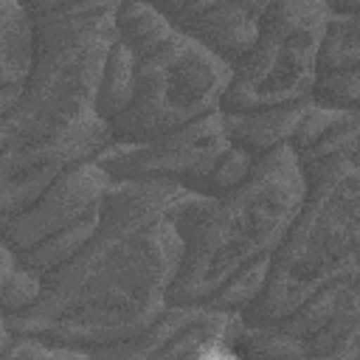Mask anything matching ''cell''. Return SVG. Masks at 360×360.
<instances>
[{
    "instance_id": "3",
    "label": "cell",
    "mask_w": 360,
    "mask_h": 360,
    "mask_svg": "<svg viewBox=\"0 0 360 360\" xmlns=\"http://www.w3.org/2000/svg\"><path fill=\"white\" fill-rule=\"evenodd\" d=\"M307 197V177L290 146L253 163L225 194H183L172 208L183 253L169 304H208L239 270L270 259Z\"/></svg>"
},
{
    "instance_id": "22",
    "label": "cell",
    "mask_w": 360,
    "mask_h": 360,
    "mask_svg": "<svg viewBox=\"0 0 360 360\" xmlns=\"http://www.w3.org/2000/svg\"><path fill=\"white\" fill-rule=\"evenodd\" d=\"M28 6L31 14H42V11H53L59 6H68V3H76V0H22Z\"/></svg>"
},
{
    "instance_id": "17",
    "label": "cell",
    "mask_w": 360,
    "mask_h": 360,
    "mask_svg": "<svg viewBox=\"0 0 360 360\" xmlns=\"http://www.w3.org/2000/svg\"><path fill=\"white\" fill-rule=\"evenodd\" d=\"M270 262H273V256H270V259H262V262H256V264H250V267H245V270H239L236 276H231V278L211 295L208 307H217V309H228V312H239V315H242V312L262 295V290H264V284H267Z\"/></svg>"
},
{
    "instance_id": "20",
    "label": "cell",
    "mask_w": 360,
    "mask_h": 360,
    "mask_svg": "<svg viewBox=\"0 0 360 360\" xmlns=\"http://www.w3.org/2000/svg\"><path fill=\"white\" fill-rule=\"evenodd\" d=\"M217 3H219V0H163V3L158 6V11H163L166 20H169L174 28L186 31L194 20H200V17H202L205 11H211Z\"/></svg>"
},
{
    "instance_id": "15",
    "label": "cell",
    "mask_w": 360,
    "mask_h": 360,
    "mask_svg": "<svg viewBox=\"0 0 360 360\" xmlns=\"http://www.w3.org/2000/svg\"><path fill=\"white\" fill-rule=\"evenodd\" d=\"M132 93H135L132 51L118 34L115 45L110 48V56H107V65H104V76H101V87H98V101H96L98 115L110 124L112 118H118L132 104Z\"/></svg>"
},
{
    "instance_id": "6",
    "label": "cell",
    "mask_w": 360,
    "mask_h": 360,
    "mask_svg": "<svg viewBox=\"0 0 360 360\" xmlns=\"http://www.w3.org/2000/svg\"><path fill=\"white\" fill-rule=\"evenodd\" d=\"M329 20L321 0H276L262 17L253 48L233 65L222 110H264L312 98Z\"/></svg>"
},
{
    "instance_id": "4",
    "label": "cell",
    "mask_w": 360,
    "mask_h": 360,
    "mask_svg": "<svg viewBox=\"0 0 360 360\" xmlns=\"http://www.w3.org/2000/svg\"><path fill=\"white\" fill-rule=\"evenodd\" d=\"M118 34L132 51L135 93L132 104L110 121L112 141H152L222 110L233 68L174 28L163 11L141 0H124L118 8Z\"/></svg>"
},
{
    "instance_id": "14",
    "label": "cell",
    "mask_w": 360,
    "mask_h": 360,
    "mask_svg": "<svg viewBox=\"0 0 360 360\" xmlns=\"http://www.w3.org/2000/svg\"><path fill=\"white\" fill-rule=\"evenodd\" d=\"M309 101L312 98L281 104V107H264V110H239V112H225L222 110L228 138L248 158L262 160L264 155L290 143V138L295 135Z\"/></svg>"
},
{
    "instance_id": "18",
    "label": "cell",
    "mask_w": 360,
    "mask_h": 360,
    "mask_svg": "<svg viewBox=\"0 0 360 360\" xmlns=\"http://www.w3.org/2000/svg\"><path fill=\"white\" fill-rule=\"evenodd\" d=\"M354 65H360V11L329 20L321 70H338V68H354Z\"/></svg>"
},
{
    "instance_id": "13",
    "label": "cell",
    "mask_w": 360,
    "mask_h": 360,
    "mask_svg": "<svg viewBox=\"0 0 360 360\" xmlns=\"http://www.w3.org/2000/svg\"><path fill=\"white\" fill-rule=\"evenodd\" d=\"M37 56L34 14L22 0H0V115L22 98Z\"/></svg>"
},
{
    "instance_id": "2",
    "label": "cell",
    "mask_w": 360,
    "mask_h": 360,
    "mask_svg": "<svg viewBox=\"0 0 360 360\" xmlns=\"http://www.w3.org/2000/svg\"><path fill=\"white\" fill-rule=\"evenodd\" d=\"M121 6L124 0H76L34 14V70L22 98L0 115V169L14 186L39 194L112 143L96 101Z\"/></svg>"
},
{
    "instance_id": "9",
    "label": "cell",
    "mask_w": 360,
    "mask_h": 360,
    "mask_svg": "<svg viewBox=\"0 0 360 360\" xmlns=\"http://www.w3.org/2000/svg\"><path fill=\"white\" fill-rule=\"evenodd\" d=\"M242 315L208 304H166V309L141 335L107 346L93 357L101 360H163L233 354Z\"/></svg>"
},
{
    "instance_id": "7",
    "label": "cell",
    "mask_w": 360,
    "mask_h": 360,
    "mask_svg": "<svg viewBox=\"0 0 360 360\" xmlns=\"http://www.w3.org/2000/svg\"><path fill=\"white\" fill-rule=\"evenodd\" d=\"M236 357L360 360V276L323 287L292 312L245 323L233 340Z\"/></svg>"
},
{
    "instance_id": "1",
    "label": "cell",
    "mask_w": 360,
    "mask_h": 360,
    "mask_svg": "<svg viewBox=\"0 0 360 360\" xmlns=\"http://www.w3.org/2000/svg\"><path fill=\"white\" fill-rule=\"evenodd\" d=\"M183 194L172 183L112 180L96 236L42 278L34 307L0 318V326L82 357L141 335L169 304L183 253L172 208Z\"/></svg>"
},
{
    "instance_id": "19",
    "label": "cell",
    "mask_w": 360,
    "mask_h": 360,
    "mask_svg": "<svg viewBox=\"0 0 360 360\" xmlns=\"http://www.w3.org/2000/svg\"><path fill=\"white\" fill-rule=\"evenodd\" d=\"M39 357H82L73 349L53 346L34 335H20L0 326V360H39Z\"/></svg>"
},
{
    "instance_id": "8",
    "label": "cell",
    "mask_w": 360,
    "mask_h": 360,
    "mask_svg": "<svg viewBox=\"0 0 360 360\" xmlns=\"http://www.w3.org/2000/svg\"><path fill=\"white\" fill-rule=\"evenodd\" d=\"M231 149L233 143L228 138L222 110H214L152 141H112L96 160L110 180L172 183L188 194H205L214 172L231 155Z\"/></svg>"
},
{
    "instance_id": "21",
    "label": "cell",
    "mask_w": 360,
    "mask_h": 360,
    "mask_svg": "<svg viewBox=\"0 0 360 360\" xmlns=\"http://www.w3.org/2000/svg\"><path fill=\"white\" fill-rule=\"evenodd\" d=\"M332 17H349L360 11V0H321Z\"/></svg>"
},
{
    "instance_id": "11",
    "label": "cell",
    "mask_w": 360,
    "mask_h": 360,
    "mask_svg": "<svg viewBox=\"0 0 360 360\" xmlns=\"http://www.w3.org/2000/svg\"><path fill=\"white\" fill-rule=\"evenodd\" d=\"M287 146L295 152L307 180L335 163L360 169V107H335L312 98Z\"/></svg>"
},
{
    "instance_id": "5",
    "label": "cell",
    "mask_w": 360,
    "mask_h": 360,
    "mask_svg": "<svg viewBox=\"0 0 360 360\" xmlns=\"http://www.w3.org/2000/svg\"><path fill=\"white\" fill-rule=\"evenodd\" d=\"M360 276V169L335 163L307 180V197L273 253L262 295L242 312L267 323L323 287Z\"/></svg>"
},
{
    "instance_id": "16",
    "label": "cell",
    "mask_w": 360,
    "mask_h": 360,
    "mask_svg": "<svg viewBox=\"0 0 360 360\" xmlns=\"http://www.w3.org/2000/svg\"><path fill=\"white\" fill-rule=\"evenodd\" d=\"M3 264H0V318L17 315L28 307H34L42 295V276L31 273L11 248H0Z\"/></svg>"
},
{
    "instance_id": "10",
    "label": "cell",
    "mask_w": 360,
    "mask_h": 360,
    "mask_svg": "<svg viewBox=\"0 0 360 360\" xmlns=\"http://www.w3.org/2000/svg\"><path fill=\"white\" fill-rule=\"evenodd\" d=\"M110 183V174L98 166V160L76 163L73 169L62 172L34 205L0 217L3 245L14 253H22L45 236H53L82 219L98 217L104 211Z\"/></svg>"
},
{
    "instance_id": "12",
    "label": "cell",
    "mask_w": 360,
    "mask_h": 360,
    "mask_svg": "<svg viewBox=\"0 0 360 360\" xmlns=\"http://www.w3.org/2000/svg\"><path fill=\"white\" fill-rule=\"evenodd\" d=\"M273 3L276 0H219L211 11L194 20L186 34L233 68L253 48L262 17Z\"/></svg>"
},
{
    "instance_id": "23",
    "label": "cell",
    "mask_w": 360,
    "mask_h": 360,
    "mask_svg": "<svg viewBox=\"0 0 360 360\" xmlns=\"http://www.w3.org/2000/svg\"><path fill=\"white\" fill-rule=\"evenodd\" d=\"M141 3H149V6H155V8H158V6L163 3V0H141Z\"/></svg>"
}]
</instances>
